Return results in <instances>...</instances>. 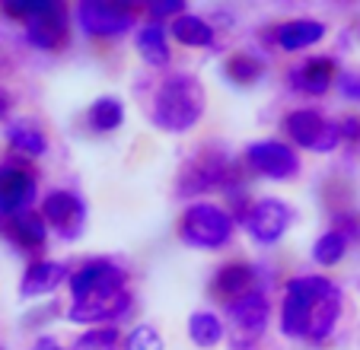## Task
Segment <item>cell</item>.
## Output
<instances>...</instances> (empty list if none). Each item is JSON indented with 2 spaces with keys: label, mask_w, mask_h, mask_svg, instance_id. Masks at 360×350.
<instances>
[{
  "label": "cell",
  "mask_w": 360,
  "mask_h": 350,
  "mask_svg": "<svg viewBox=\"0 0 360 350\" xmlns=\"http://www.w3.org/2000/svg\"><path fill=\"white\" fill-rule=\"evenodd\" d=\"M345 249H347L345 233H338V229H328L326 236H319V242L313 245V258L319 264H326V268H332V264H338L341 258H345Z\"/></svg>",
  "instance_id": "cb8c5ba5"
},
{
  "label": "cell",
  "mask_w": 360,
  "mask_h": 350,
  "mask_svg": "<svg viewBox=\"0 0 360 350\" xmlns=\"http://www.w3.org/2000/svg\"><path fill=\"white\" fill-rule=\"evenodd\" d=\"M7 141L13 143V150H20V153L26 156H41L48 150V141L45 134H41L35 124H26V122H13L7 128Z\"/></svg>",
  "instance_id": "603a6c76"
},
{
  "label": "cell",
  "mask_w": 360,
  "mask_h": 350,
  "mask_svg": "<svg viewBox=\"0 0 360 350\" xmlns=\"http://www.w3.org/2000/svg\"><path fill=\"white\" fill-rule=\"evenodd\" d=\"M124 350H163V335L153 325H137L124 341Z\"/></svg>",
  "instance_id": "4316f807"
},
{
  "label": "cell",
  "mask_w": 360,
  "mask_h": 350,
  "mask_svg": "<svg viewBox=\"0 0 360 350\" xmlns=\"http://www.w3.org/2000/svg\"><path fill=\"white\" fill-rule=\"evenodd\" d=\"M41 216L48 226H55L64 239H74L83 223V201L74 191H51L41 204Z\"/></svg>",
  "instance_id": "30bf717a"
},
{
  "label": "cell",
  "mask_w": 360,
  "mask_h": 350,
  "mask_svg": "<svg viewBox=\"0 0 360 350\" xmlns=\"http://www.w3.org/2000/svg\"><path fill=\"white\" fill-rule=\"evenodd\" d=\"M182 10H185L182 0H166V4H153L150 13L153 16H182Z\"/></svg>",
  "instance_id": "f1b7e54d"
},
{
  "label": "cell",
  "mask_w": 360,
  "mask_h": 350,
  "mask_svg": "<svg viewBox=\"0 0 360 350\" xmlns=\"http://www.w3.org/2000/svg\"><path fill=\"white\" fill-rule=\"evenodd\" d=\"M341 316V290L326 277H293L281 306V328L287 337L322 341Z\"/></svg>",
  "instance_id": "7a4b0ae2"
},
{
  "label": "cell",
  "mask_w": 360,
  "mask_h": 350,
  "mask_svg": "<svg viewBox=\"0 0 360 350\" xmlns=\"http://www.w3.org/2000/svg\"><path fill=\"white\" fill-rule=\"evenodd\" d=\"M252 169L268 179H278V182H290L293 175L300 172V160L290 147H284L281 141H255L245 147Z\"/></svg>",
  "instance_id": "52a82bcc"
},
{
  "label": "cell",
  "mask_w": 360,
  "mask_h": 350,
  "mask_svg": "<svg viewBox=\"0 0 360 350\" xmlns=\"http://www.w3.org/2000/svg\"><path fill=\"white\" fill-rule=\"evenodd\" d=\"M226 74L236 83H252V80H259L262 64L255 58H249V54H233L230 61H226Z\"/></svg>",
  "instance_id": "484cf974"
},
{
  "label": "cell",
  "mask_w": 360,
  "mask_h": 350,
  "mask_svg": "<svg viewBox=\"0 0 360 350\" xmlns=\"http://www.w3.org/2000/svg\"><path fill=\"white\" fill-rule=\"evenodd\" d=\"M293 223V207L278 197H265L245 214V229L249 236L262 245H274Z\"/></svg>",
  "instance_id": "8992f818"
},
{
  "label": "cell",
  "mask_w": 360,
  "mask_h": 350,
  "mask_svg": "<svg viewBox=\"0 0 360 350\" xmlns=\"http://www.w3.org/2000/svg\"><path fill=\"white\" fill-rule=\"evenodd\" d=\"M332 77H335V61L313 58V61H306V67L297 70V86L309 96H322L332 86Z\"/></svg>",
  "instance_id": "ac0fdd59"
},
{
  "label": "cell",
  "mask_w": 360,
  "mask_h": 350,
  "mask_svg": "<svg viewBox=\"0 0 360 350\" xmlns=\"http://www.w3.org/2000/svg\"><path fill=\"white\" fill-rule=\"evenodd\" d=\"M77 22L86 35H122L131 29V13L112 4H99V0H86L77 7Z\"/></svg>",
  "instance_id": "9c48e42d"
},
{
  "label": "cell",
  "mask_w": 360,
  "mask_h": 350,
  "mask_svg": "<svg viewBox=\"0 0 360 350\" xmlns=\"http://www.w3.org/2000/svg\"><path fill=\"white\" fill-rule=\"evenodd\" d=\"M182 179H185V182H182L185 195L207 191V188H214V185H220L226 179V162L220 160V156H198Z\"/></svg>",
  "instance_id": "5bb4252c"
},
{
  "label": "cell",
  "mask_w": 360,
  "mask_h": 350,
  "mask_svg": "<svg viewBox=\"0 0 360 350\" xmlns=\"http://www.w3.org/2000/svg\"><path fill=\"white\" fill-rule=\"evenodd\" d=\"M341 137L357 141V137H360V118H345V122H341Z\"/></svg>",
  "instance_id": "f546056e"
},
{
  "label": "cell",
  "mask_w": 360,
  "mask_h": 350,
  "mask_svg": "<svg viewBox=\"0 0 360 350\" xmlns=\"http://www.w3.org/2000/svg\"><path fill=\"white\" fill-rule=\"evenodd\" d=\"M118 344V328L115 325H99V328L86 331L77 341V350H112Z\"/></svg>",
  "instance_id": "d4e9b609"
},
{
  "label": "cell",
  "mask_w": 360,
  "mask_h": 350,
  "mask_svg": "<svg viewBox=\"0 0 360 350\" xmlns=\"http://www.w3.org/2000/svg\"><path fill=\"white\" fill-rule=\"evenodd\" d=\"M226 309H230L233 325H236L243 335H249V337H259L262 331H265V325H268V316H271L268 299L262 297L259 290H252V293H245V297L233 299Z\"/></svg>",
  "instance_id": "8fae6325"
},
{
  "label": "cell",
  "mask_w": 360,
  "mask_h": 350,
  "mask_svg": "<svg viewBox=\"0 0 360 350\" xmlns=\"http://www.w3.org/2000/svg\"><path fill=\"white\" fill-rule=\"evenodd\" d=\"M137 51L150 67H166L169 64V45H166V29L160 22H150L137 32Z\"/></svg>",
  "instance_id": "e0dca14e"
},
{
  "label": "cell",
  "mask_w": 360,
  "mask_h": 350,
  "mask_svg": "<svg viewBox=\"0 0 360 350\" xmlns=\"http://www.w3.org/2000/svg\"><path fill=\"white\" fill-rule=\"evenodd\" d=\"M32 350H64V347L55 341V337H39V341L32 344Z\"/></svg>",
  "instance_id": "4dcf8cb0"
},
{
  "label": "cell",
  "mask_w": 360,
  "mask_h": 350,
  "mask_svg": "<svg viewBox=\"0 0 360 350\" xmlns=\"http://www.w3.org/2000/svg\"><path fill=\"white\" fill-rule=\"evenodd\" d=\"M204 86L195 74H172L160 83L153 96V124L169 134H185L191 131L204 115Z\"/></svg>",
  "instance_id": "3957f363"
},
{
  "label": "cell",
  "mask_w": 360,
  "mask_h": 350,
  "mask_svg": "<svg viewBox=\"0 0 360 350\" xmlns=\"http://www.w3.org/2000/svg\"><path fill=\"white\" fill-rule=\"evenodd\" d=\"M26 39H29V45L45 48V51L64 45V39H68V22H64L61 7H51L48 13L29 20L26 22Z\"/></svg>",
  "instance_id": "4fadbf2b"
},
{
  "label": "cell",
  "mask_w": 360,
  "mask_h": 350,
  "mask_svg": "<svg viewBox=\"0 0 360 350\" xmlns=\"http://www.w3.org/2000/svg\"><path fill=\"white\" fill-rule=\"evenodd\" d=\"M35 201V175L20 166H0V220L26 214Z\"/></svg>",
  "instance_id": "ba28073f"
},
{
  "label": "cell",
  "mask_w": 360,
  "mask_h": 350,
  "mask_svg": "<svg viewBox=\"0 0 360 350\" xmlns=\"http://www.w3.org/2000/svg\"><path fill=\"white\" fill-rule=\"evenodd\" d=\"M287 134L306 150H316V153H332L341 141V128L332 122H326L319 112H309V108H297V112L287 115Z\"/></svg>",
  "instance_id": "5b68a950"
},
{
  "label": "cell",
  "mask_w": 360,
  "mask_h": 350,
  "mask_svg": "<svg viewBox=\"0 0 360 350\" xmlns=\"http://www.w3.org/2000/svg\"><path fill=\"white\" fill-rule=\"evenodd\" d=\"M179 236L191 249H220L233 236V220L214 204H191L182 214Z\"/></svg>",
  "instance_id": "277c9868"
},
{
  "label": "cell",
  "mask_w": 360,
  "mask_h": 350,
  "mask_svg": "<svg viewBox=\"0 0 360 350\" xmlns=\"http://www.w3.org/2000/svg\"><path fill=\"white\" fill-rule=\"evenodd\" d=\"M338 86H341V96H345V99L360 102V70L357 74H345L338 80Z\"/></svg>",
  "instance_id": "83f0119b"
},
{
  "label": "cell",
  "mask_w": 360,
  "mask_h": 350,
  "mask_svg": "<svg viewBox=\"0 0 360 350\" xmlns=\"http://www.w3.org/2000/svg\"><path fill=\"white\" fill-rule=\"evenodd\" d=\"M252 290H255V271H252L249 264H226L217 274V280H214V293L224 297L226 303L245 297Z\"/></svg>",
  "instance_id": "9a60e30c"
},
{
  "label": "cell",
  "mask_w": 360,
  "mask_h": 350,
  "mask_svg": "<svg viewBox=\"0 0 360 350\" xmlns=\"http://www.w3.org/2000/svg\"><path fill=\"white\" fill-rule=\"evenodd\" d=\"M61 280H68V268L61 261H35L20 280V297L32 299V297L55 293Z\"/></svg>",
  "instance_id": "7c38bea8"
},
{
  "label": "cell",
  "mask_w": 360,
  "mask_h": 350,
  "mask_svg": "<svg viewBox=\"0 0 360 350\" xmlns=\"http://www.w3.org/2000/svg\"><path fill=\"white\" fill-rule=\"evenodd\" d=\"M10 236H13L16 242L22 245V249H39V245L48 239L45 216L32 214V210H26V214L13 216V220H10Z\"/></svg>",
  "instance_id": "ffe728a7"
},
{
  "label": "cell",
  "mask_w": 360,
  "mask_h": 350,
  "mask_svg": "<svg viewBox=\"0 0 360 350\" xmlns=\"http://www.w3.org/2000/svg\"><path fill=\"white\" fill-rule=\"evenodd\" d=\"M122 118H124V108L115 96H102V99H96L93 105H89V124H93L96 131H102V134L122 128Z\"/></svg>",
  "instance_id": "7402d4cb"
},
{
  "label": "cell",
  "mask_w": 360,
  "mask_h": 350,
  "mask_svg": "<svg viewBox=\"0 0 360 350\" xmlns=\"http://www.w3.org/2000/svg\"><path fill=\"white\" fill-rule=\"evenodd\" d=\"M188 337L198 344V347H217L220 341H224V322H220L214 312H195V316L188 318Z\"/></svg>",
  "instance_id": "44dd1931"
},
{
  "label": "cell",
  "mask_w": 360,
  "mask_h": 350,
  "mask_svg": "<svg viewBox=\"0 0 360 350\" xmlns=\"http://www.w3.org/2000/svg\"><path fill=\"white\" fill-rule=\"evenodd\" d=\"M124 271L112 261H89L70 277L74 306L68 309L70 322L109 325L131 312V293L124 287Z\"/></svg>",
  "instance_id": "6da1fadb"
},
{
  "label": "cell",
  "mask_w": 360,
  "mask_h": 350,
  "mask_svg": "<svg viewBox=\"0 0 360 350\" xmlns=\"http://www.w3.org/2000/svg\"><path fill=\"white\" fill-rule=\"evenodd\" d=\"M172 35L179 45H191V48H207L214 41V29L201 20V16L182 13L172 20Z\"/></svg>",
  "instance_id": "d6986e66"
},
{
  "label": "cell",
  "mask_w": 360,
  "mask_h": 350,
  "mask_svg": "<svg viewBox=\"0 0 360 350\" xmlns=\"http://www.w3.org/2000/svg\"><path fill=\"white\" fill-rule=\"evenodd\" d=\"M322 35H326V26L319 20H293L278 29V45L287 51H300V48L322 41Z\"/></svg>",
  "instance_id": "2e32d148"
}]
</instances>
